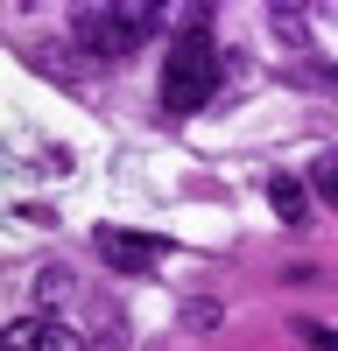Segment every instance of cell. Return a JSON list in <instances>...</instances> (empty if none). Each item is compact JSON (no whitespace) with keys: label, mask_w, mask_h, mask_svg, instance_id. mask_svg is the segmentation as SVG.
Wrapping results in <instances>:
<instances>
[{"label":"cell","mask_w":338,"mask_h":351,"mask_svg":"<svg viewBox=\"0 0 338 351\" xmlns=\"http://www.w3.org/2000/svg\"><path fill=\"white\" fill-rule=\"evenodd\" d=\"M296 337H303L310 351H338V330H331V324H296Z\"/></svg>","instance_id":"cell-9"},{"label":"cell","mask_w":338,"mask_h":351,"mask_svg":"<svg viewBox=\"0 0 338 351\" xmlns=\"http://www.w3.org/2000/svg\"><path fill=\"white\" fill-rule=\"evenodd\" d=\"M71 28H78L84 56L120 64V56L141 49V36H148V28H162V8H148V0H120V8H78Z\"/></svg>","instance_id":"cell-2"},{"label":"cell","mask_w":338,"mask_h":351,"mask_svg":"<svg viewBox=\"0 0 338 351\" xmlns=\"http://www.w3.org/2000/svg\"><path fill=\"white\" fill-rule=\"evenodd\" d=\"M218 92V49H212V28H205V14H190L183 21V36L169 43V64H162V112H197Z\"/></svg>","instance_id":"cell-1"},{"label":"cell","mask_w":338,"mask_h":351,"mask_svg":"<svg viewBox=\"0 0 338 351\" xmlns=\"http://www.w3.org/2000/svg\"><path fill=\"white\" fill-rule=\"evenodd\" d=\"M268 28H275V36H282V43H289L296 56L310 49V28H303V14H296V8H268Z\"/></svg>","instance_id":"cell-5"},{"label":"cell","mask_w":338,"mask_h":351,"mask_svg":"<svg viewBox=\"0 0 338 351\" xmlns=\"http://www.w3.org/2000/svg\"><path fill=\"white\" fill-rule=\"evenodd\" d=\"M36 330H43V316H14L8 324V351H36Z\"/></svg>","instance_id":"cell-8"},{"label":"cell","mask_w":338,"mask_h":351,"mask_svg":"<svg viewBox=\"0 0 338 351\" xmlns=\"http://www.w3.org/2000/svg\"><path fill=\"white\" fill-rule=\"evenodd\" d=\"M268 204L282 225H303L310 218V183H296V176H268Z\"/></svg>","instance_id":"cell-4"},{"label":"cell","mask_w":338,"mask_h":351,"mask_svg":"<svg viewBox=\"0 0 338 351\" xmlns=\"http://www.w3.org/2000/svg\"><path fill=\"white\" fill-rule=\"evenodd\" d=\"M64 295H71V274H64V267H43V274H36V309H56Z\"/></svg>","instance_id":"cell-6"},{"label":"cell","mask_w":338,"mask_h":351,"mask_svg":"<svg viewBox=\"0 0 338 351\" xmlns=\"http://www.w3.org/2000/svg\"><path fill=\"white\" fill-rule=\"evenodd\" d=\"M310 190H317V197L331 204V211H338V155H324L317 169H310Z\"/></svg>","instance_id":"cell-7"},{"label":"cell","mask_w":338,"mask_h":351,"mask_svg":"<svg viewBox=\"0 0 338 351\" xmlns=\"http://www.w3.org/2000/svg\"><path fill=\"white\" fill-rule=\"evenodd\" d=\"M92 246H99L106 267H120V274H148L155 260L169 253L162 239H148V232H120V225H99V232H92Z\"/></svg>","instance_id":"cell-3"}]
</instances>
